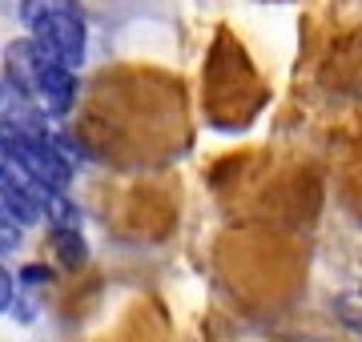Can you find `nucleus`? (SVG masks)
Returning <instances> with one entry per match:
<instances>
[{
	"label": "nucleus",
	"instance_id": "obj_1",
	"mask_svg": "<svg viewBox=\"0 0 362 342\" xmlns=\"http://www.w3.org/2000/svg\"><path fill=\"white\" fill-rule=\"evenodd\" d=\"M4 57H8V81L25 93L40 113L65 117L69 109H73V101H77V81H73V73L61 69L57 61H49V57L33 45V37L13 40Z\"/></svg>",
	"mask_w": 362,
	"mask_h": 342
},
{
	"label": "nucleus",
	"instance_id": "obj_2",
	"mask_svg": "<svg viewBox=\"0 0 362 342\" xmlns=\"http://www.w3.org/2000/svg\"><path fill=\"white\" fill-rule=\"evenodd\" d=\"M25 20L33 28V45L57 61L61 69L77 73L85 65V20L65 0H25Z\"/></svg>",
	"mask_w": 362,
	"mask_h": 342
},
{
	"label": "nucleus",
	"instance_id": "obj_3",
	"mask_svg": "<svg viewBox=\"0 0 362 342\" xmlns=\"http://www.w3.org/2000/svg\"><path fill=\"white\" fill-rule=\"evenodd\" d=\"M52 246H57L65 266L85 262V237H81V230H52Z\"/></svg>",
	"mask_w": 362,
	"mask_h": 342
},
{
	"label": "nucleus",
	"instance_id": "obj_4",
	"mask_svg": "<svg viewBox=\"0 0 362 342\" xmlns=\"http://www.w3.org/2000/svg\"><path fill=\"white\" fill-rule=\"evenodd\" d=\"M8 306H13V274L0 266V314H4Z\"/></svg>",
	"mask_w": 362,
	"mask_h": 342
},
{
	"label": "nucleus",
	"instance_id": "obj_5",
	"mask_svg": "<svg viewBox=\"0 0 362 342\" xmlns=\"http://www.w3.org/2000/svg\"><path fill=\"white\" fill-rule=\"evenodd\" d=\"M49 266H25L21 270V282H28V286H40V282H49Z\"/></svg>",
	"mask_w": 362,
	"mask_h": 342
},
{
	"label": "nucleus",
	"instance_id": "obj_6",
	"mask_svg": "<svg viewBox=\"0 0 362 342\" xmlns=\"http://www.w3.org/2000/svg\"><path fill=\"white\" fill-rule=\"evenodd\" d=\"M0 182H4V170H0Z\"/></svg>",
	"mask_w": 362,
	"mask_h": 342
}]
</instances>
